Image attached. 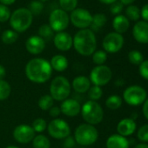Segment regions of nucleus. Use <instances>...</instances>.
I'll use <instances>...</instances> for the list:
<instances>
[{
  "instance_id": "f257e3e1",
  "label": "nucleus",
  "mask_w": 148,
  "mask_h": 148,
  "mask_svg": "<svg viewBox=\"0 0 148 148\" xmlns=\"http://www.w3.org/2000/svg\"><path fill=\"white\" fill-rule=\"evenodd\" d=\"M51 74L52 68L50 62L45 58H32L25 65V75L27 79L33 83H45L51 79Z\"/></svg>"
},
{
  "instance_id": "f03ea898",
  "label": "nucleus",
  "mask_w": 148,
  "mask_h": 148,
  "mask_svg": "<svg viewBox=\"0 0 148 148\" xmlns=\"http://www.w3.org/2000/svg\"><path fill=\"white\" fill-rule=\"evenodd\" d=\"M72 39L76 51L82 56H91L96 51L97 39L94 32L90 29L79 31Z\"/></svg>"
},
{
  "instance_id": "7ed1b4c3",
  "label": "nucleus",
  "mask_w": 148,
  "mask_h": 148,
  "mask_svg": "<svg viewBox=\"0 0 148 148\" xmlns=\"http://www.w3.org/2000/svg\"><path fill=\"white\" fill-rule=\"evenodd\" d=\"M73 138L79 145L88 146L93 145L98 140L99 132L94 125L84 123L75 129Z\"/></svg>"
},
{
  "instance_id": "20e7f679",
  "label": "nucleus",
  "mask_w": 148,
  "mask_h": 148,
  "mask_svg": "<svg viewBox=\"0 0 148 148\" xmlns=\"http://www.w3.org/2000/svg\"><path fill=\"white\" fill-rule=\"evenodd\" d=\"M80 113L86 124L92 125L99 124L104 118V111L102 106L97 101L92 100L86 101L81 106Z\"/></svg>"
},
{
  "instance_id": "39448f33",
  "label": "nucleus",
  "mask_w": 148,
  "mask_h": 148,
  "mask_svg": "<svg viewBox=\"0 0 148 148\" xmlns=\"http://www.w3.org/2000/svg\"><path fill=\"white\" fill-rule=\"evenodd\" d=\"M71 86L69 80L64 76L54 78L50 85V95L54 100L64 101L71 94Z\"/></svg>"
},
{
  "instance_id": "423d86ee",
  "label": "nucleus",
  "mask_w": 148,
  "mask_h": 148,
  "mask_svg": "<svg viewBox=\"0 0 148 148\" xmlns=\"http://www.w3.org/2000/svg\"><path fill=\"white\" fill-rule=\"evenodd\" d=\"M32 23V14L26 8L16 10L10 18V24L16 32H25Z\"/></svg>"
},
{
  "instance_id": "0eeeda50",
  "label": "nucleus",
  "mask_w": 148,
  "mask_h": 148,
  "mask_svg": "<svg viewBox=\"0 0 148 148\" xmlns=\"http://www.w3.org/2000/svg\"><path fill=\"white\" fill-rule=\"evenodd\" d=\"M112 78V71L107 65H97L90 72L89 79L93 86H104L107 85Z\"/></svg>"
},
{
  "instance_id": "6e6552de",
  "label": "nucleus",
  "mask_w": 148,
  "mask_h": 148,
  "mask_svg": "<svg viewBox=\"0 0 148 148\" xmlns=\"http://www.w3.org/2000/svg\"><path fill=\"white\" fill-rule=\"evenodd\" d=\"M123 99L129 106H137L144 104L147 99V92L141 86H132L125 90L123 93Z\"/></svg>"
},
{
  "instance_id": "1a4fd4ad",
  "label": "nucleus",
  "mask_w": 148,
  "mask_h": 148,
  "mask_svg": "<svg viewBox=\"0 0 148 148\" xmlns=\"http://www.w3.org/2000/svg\"><path fill=\"white\" fill-rule=\"evenodd\" d=\"M47 131L51 137L56 139H64L71 134L69 124L62 119H54L47 124Z\"/></svg>"
},
{
  "instance_id": "9d476101",
  "label": "nucleus",
  "mask_w": 148,
  "mask_h": 148,
  "mask_svg": "<svg viewBox=\"0 0 148 148\" xmlns=\"http://www.w3.org/2000/svg\"><path fill=\"white\" fill-rule=\"evenodd\" d=\"M69 21L70 18L66 12L61 9H56L50 15L49 25L53 30V32H61L67 28L69 25Z\"/></svg>"
},
{
  "instance_id": "9b49d317",
  "label": "nucleus",
  "mask_w": 148,
  "mask_h": 148,
  "mask_svg": "<svg viewBox=\"0 0 148 148\" xmlns=\"http://www.w3.org/2000/svg\"><path fill=\"white\" fill-rule=\"evenodd\" d=\"M71 21L75 27L83 30L91 26L92 21V16L87 10L78 8L71 12Z\"/></svg>"
},
{
  "instance_id": "f8f14e48",
  "label": "nucleus",
  "mask_w": 148,
  "mask_h": 148,
  "mask_svg": "<svg viewBox=\"0 0 148 148\" xmlns=\"http://www.w3.org/2000/svg\"><path fill=\"white\" fill-rule=\"evenodd\" d=\"M124 45V38L117 32L108 33L103 39V48L106 52L116 53L121 50Z\"/></svg>"
},
{
  "instance_id": "ddd939ff",
  "label": "nucleus",
  "mask_w": 148,
  "mask_h": 148,
  "mask_svg": "<svg viewBox=\"0 0 148 148\" xmlns=\"http://www.w3.org/2000/svg\"><path fill=\"white\" fill-rule=\"evenodd\" d=\"M35 136V132L32 125L26 124L18 125L13 130V138L20 144H28L32 142Z\"/></svg>"
},
{
  "instance_id": "4468645a",
  "label": "nucleus",
  "mask_w": 148,
  "mask_h": 148,
  "mask_svg": "<svg viewBox=\"0 0 148 148\" xmlns=\"http://www.w3.org/2000/svg\"><path fill=\"white\" fill-rule=\"evenodd\" d=\"M61 113L67 117H75L80 113L81 105L79 102L74 99H66L62 101L60 106Z\"/></svg>"
},
{
  "instance_id": "2eb2a0df",
  "label": "nucleus",
  "mask_w": 148,
  "mask_h": 148,
  "mask_svg": "<svg viewBox=\"0 0 148 148\" xmlns=\"http://www.w3.org/2000/svg\"><path fill=\"white\" fill-rule=\"evenodd\" d=\"M53 43L58 50L61 51H67L73 45V39L69 33L61 32L54 36Z\"/></svg>"
},
{
  "instance_id": "dca6fc26",
  "label": "nucleus",
  "mask_w": 148,
  "mask_h": 148,
  "mask_svg": "<svg viewBox=\"0 0 148 148\" xmlns=\"http://www.w3.org/2000/svg\"><path fill=\"white\" fill-rule=\"evenodd\" d=\"M25 48L31 54H40L45 48V41L39 36H32L26 40Z\"/></svg>"
},
{
  "instance_id": "f3484780",
  "label": "nucleus",
  "mask_w": 148,
  "mask_h": 148,
  "mask_svg": "<svg viewBox=\"0 0 148 148\" xmlns=\"http://www.w3.org/2000/svg\"><path fill=\"white\" fill-rule=\"evenodd\" d=\"M132 35L140 44H148V22L139 21L132 29Z\"/></svg>"
},
{
  "instance_id": "a211bd4d",
  "label": "nucleus",
  "mask_w": 148,
  "mask_h": 148,
  "mask_svg": "<svg viewBox=\"0 0 148 148\" xmlns=\"http://www.w3.org/2000/svg\"><path fill=\"white\" fill-rule=\"evenodd\" d=\"M136 122L131 118H125L120 120L117 125V132L123 137L132 135L136 131Z\"/></svg>"
},
{
  "instance_id": "6ab92c4d",
  "label": "nucleus",
  "mask_w": 148,
  "mask_h": 148,
  "mask_svg": "<svg viewBox=\"0 0 148 148\" xmlns=\"http://www.w3.org/2000/svg\"><path fill=\"white\" fill-rule=\"evenodd\" d=\"M91 81L88 77L86 76H77L73 79L71 82L72 89L78 93H86L89 91L91 87Z\"/></svg>"
},
{
  "instance_id": "aec40b11",
  "label": "nucleus",
  "mask_w": 148,
  "mask_h": 148,
  "mask_svg": "<svg viewBox=\"0 0 148 148\" xmlns=\"http://www.w3.org/2000/svg\"><path fill=\"white\" fill-rule=\"evenodd\" d=\"M129 140L119 134H112L106 140V148H129Z\"/></svg>"
},
{
  "instance_id": "412c9836",
  "label": "nucleus",
  "mask_w": 148,
  "mask_h": 148,
  "mask_svg": "<svg viewBox=\"0 0 148 148\" xmlns=\"http://www.w3.org/2000/svg\"><path fill=\"white\" fill-rule=\"evenodd\" d=\"M50 64L52 68V70H55L58 72L64 71L68 67V59L64 55H55L51 58Z\"/></svg>"
},
{
  "instance_id": "4be33fe9",
  "label": "nucleus",
  "mask_w": 148,
  "mask_h": 148,
  "mask_svg": "<svg viewBox=\"0 0 148 148\" xmlns=\"http://www.w3.org/2000/svg\"><path fill=\"white\" fill-rule=\"evenodd\" d=\"M112 26L117 33H124L129 28V20L125 16L118 15L112 21Z\"/></svg>"
},
{
  "instance_id": "5701e85b",
  "label": "nucleus",
  "mask_w": 148,
  "mask_h": 148,
  "mask_svg": "<svg viewBox=\"0 0 148 148\" xmlns=\"http://www.w3.org/2000/svg\"><path fill=\"white\" fill-rule=\"evenodd\" d=\"M32 146L33 148H50L51 142L45 135L38 134L34 137L32 140Z\"/></svg>"
},
{
  "instance_id": "b1692460",
  "label": "nucleus",
  "mask_w": 148,
  "mask_h": 148,
  "mask_svg": "<svg viewBox=\"0 0 148 148\" xmlns=\"http://www.w3.org/2000/svg\"><path fill=\"white\" fill-rule=\"evenodd\" d=\"M38 106L43 111H49L54 106V99L50 94L43 95L39 98L38 101Z\"/></svg>"
},
{
  "instance_id": "393cba45",
  "label": "nucleus",
  "mask_w": 148,
  "mask_h": 148,
  "mask_svg": "<svg viewBox=\"0 0 148 148\" xmlns=\"http://www.w3.org/2000/svg\"><path fill=\"white\" fill-rule=\"evenodd\" d=\"M106 21H107V18H106V15L101 14V13L95 14L92 17V25H91L92 31V32L99 31L100 28H102L106 25Z\"/></svg>"
},
{
  "instance_id": "a878e982",
  "label": "nucleus",
  "mask_w": 148,
  "mask_h": 148,
  "mask_svg": "<svg viewBox=\"0 0 148 148\" xmlns=\"http://www.w3.org/2000/svg\"><path fill=\"white\" fill-rule=\"evenodd\" d=\"M2 41L5 44V45H12L14 44L18 38V32H16L15 31L12 30H6L2 33L1 36Z\"/></svg>"
},
{
  "instance_id": "bb28decb",
  "label": "nucleus",
  "mask_w": 148,
  "mask_h": 148,
  "mask_svg": "<svg viewBox=\"0 0 148 148\" xmlns=\"http://www.w3.org/2000/svg\"><path fill=\"white\" fill-rule=\"evenodd\" d=\"M106 106L111 110H117L122 106V99L119 95H111L106 100Z\"/></svg>"
},
{
  "instance_id": "cd10ccee",
  "label": "nucleus",
  "mask_w": 148,
  "mask_h": 148,
  "mask_svg": "<svg viewBox=\"0 0 148 148\" xmlns=\"http://www.w3.org/2000/svg\"><path fill=\"white\" fill-rule=\"evenodd\" d=\"M12 92V87L10 84L5 80H0V101L7 99Z\"/></svg>"
},
{
  "instance_id": "c85d7f7f",
  "label": "nucleus",
  "mask_w": 148,
  "mask_h": 148,
  "mask_svg": "<svg viewBox=\"0 0 148 148\" xmlns=\"http://www.w3.org/2000/svg\"><path fill=\"white\" fill-rule=\"evenodd\" d=\"M53 33L54 32L49 25H43L38 29V35L45 41L51 39L53 37Z\"/></svg>"
},
{
  "instance_id": "c756f323",
  "label": "nucleus",
  "mask_w": 148,
  "mask_h": 148,
  "mask_svg": "<svg viewBox=\"0 0 148 148\" xmlns=\"http://www.w3.org/2000/svg\"><path fill=\"white\" fill-rule=\"evenodd\" d=\"M107 60V54L105 51H95L92 54V62L97 65H102Z\"/></svg>"
},
{
  "instance_id": "7c9ffc66",
  "label": "nucleus",
  "mask_w": 148,
  "mask_h": 148,
  "mask_svg": "<svg viewBox=\"0 0 148 148\" xmlns=\"http://www.w3.org/2000/svg\"><path fill=\"white\" fill-rule=\"evenodd\" d=\"M87 92H88V97L90 100H92V101H98L99 99H101L103 95V91L101 87L97 86H91Z\"/></svg>"
},
{
  "instance_id": "2f4dec72",
  "label": "nucleus",
  "mask_w": 148,
  "mask_h": 148,
  "mask_svg": "<svg viewBox=\"0 0 148 148\" xmlns=\"http://www.w3.org/2000/svg\"><path fill=\"white\" fill-rule=\"evenodd\" d=\"M128 59L130 63H132V64L138 65V64H140L144 61V57L140 51L133 50L128 53Z\"/></svg>"
},
{
  "instance_id": "473e14b6",
  "label": "nucleus",
  "mask_w": 148,
  "mask_h": 148,
  "mask_svg": "<svg viewBox=\"0 0 148 148\" xmlns=\"http://www.w3.org/2000/svg\"><path fill=\"white\" fill-rule=\"evenodd\" d=\"M61 10L64 12H72L76 9L78 0H59Z\"/></svg>"
},
{
  "instance_id": "72a5a7b5",
  "label": "nucleus",
  "mask_w": 148,
  "mask_h": 148,
  "mask_svg": "<svg viewBox=\"0 0 148 148\" xmlns=\"http://www.w3.org/2000/svg\"><path fill=\"white\" fill-rule=\"evenodd\" d=\"M125 14L127 18L132 21H137L140 17V10L135 5H129L126 8Z\"/></svg>"
},
{
  "instance_id": "f704fd0d",
  "label": "nucleus",
  "mask_w": 148,
  "mask_h": 148,
  "mask_svg": "<svg viewBox=\"0 0 148 148\" xmlns=\"http://www.w3.org/2000/svg\"><path fill=\"white\" fill-rule=\"evenodd\" d=\"M32 127L33 128L35 132L40 133V132H43L45 129H47V123L45 119L42 118H38L32 122Z\"/></svg>"
},
{
  "instance_id": "c9c22d12",
  "label": "nucleus",
  "mask_w": 148,
  "mask_h": 148,
  "mask_svg": "<svg viewBox=\"0 0 148 148\" xmlns=\"http://www.w3.org/2000/svg\"><path fill=\"white\" fill-rule=\"evenodd\" d=\"M43 8H44V5H43L42 2L36 1V0H35V1L31 2V4L29 5V9L28 10L30 11V12L33 16V15H39L41 13Z\"/></svg>"
},
{
  "instance_id": "e433bc0d",
  "label": "nucleus",
  "mask_w": 148,
  "mask_h": 148,
  "mask_svg": "<svg viewBox=\"0 0 148 148\" xmlns=\"http://www.w3.org/2000/svg\"><path fill=\"white\" fill-rule=\"evenodd\" d=\"M137 136L139 141L144 143L148 142V124L139 127V129L138 130Z\"/></svg>"
},
{
  "instance_id": "4c0bfd02",
  "label": "nucleus",
  "mask_w": 148,
  "mask_h": 148,
  "mask_svg": "<svg viewBox=\"0 0 148 148\" xmlns=\"http://www.w3.org/2000/svg\"><path fill=\"white\" fill-rule=\"evenodd\" d=\"M11 18V12L7 6L0 5V22H6Z\"/></svg>"
},
{
  "instance_id": "58836bf2",
  "label": "nucleus",
  "mask_w": 148,
  "mask_h": 148,
  "mask_svg": "<svg viewBox=\"0 0 148 148\" xmlns=\"http://www.w3.org/2000/svg\"><path fill=\"white\" fill-rule=\"evenodd\" d=\"M139 74L143 79L148 80V60H144L139 64Z\"/></svg>"
},
{
  "instance_id": "ea45409f",
  "label": "nucleus",
  "mask_w": 148,
  "mask_h": 148,
  "mask_svg": "<svg viewBox=\"0 0 148 148\" xmlns=\"http://www.w3.org/2000/svg\"><path fill=\"white\" fill-rule=\"evenodd\" d=\"M123 5H124L123 4H121L120 2H118V1H117V2L112 4L110 10H111V12H112V14L118 15V14H119V13L122 12V10H123Z\"/></svg>"
},
{
  "instance_id": "a19ab883",
  "label": "nucleus",
  "mask_w": 148,
  "mask_h": 148,
  "mask_svg": "<svg viewBox=\"0 0 148 148\" xmlns=\"http://www.w3.org/2000/svg\"><path fill=\"white\" fill-rule=\"evenodd\" d=\"M64 148H73L76 145V141L74 139L73 137H71V135L66 137L65 138H64Z\"/></svg>"
},
{
  "instance_id": "79ce46f5",
  "label": "nucleus",
  "mask_w": 148,
  "mask_h": 148,
  "mask_svg": "<svg viewBox=\"0 0 148 148\" xmlns=\"http://www.w3.org/2000/svg\"><path fill=\"white\" fill-rule=\"evenodd\" d=\"M61 113L60 108L58 106H52L50 110H49V115L54 119H57V117L59 116V114Z\"/></svg>"
},
{
  "instance_id": "37998d69",
  "label": "nucleus",
  "mask_w": 148,
  "mask_h": 148,
  "mask_svg": "<svg viewBox=\"0 0 148 148\" xmlns=\"http://www.w3.org/2000/svg\"><path fill=\"white\" fill-rule=\"evenodd\" d=\"M140 16L145 20V22H148V4L144 5L140 11Z\"/></svg>"
},
{
  "instance_id": "c03bdc74",
  "label": "nucleus",
  "mask_w": 148,
  "mask_h": 148,
  "mask_svg": "<svg viewBox=\"0 0 148 148\" xmlns=\"http://www.w3.org/2000/svg\"><path fill=\"white\" fill-rule=\"evenodd\" d=\"M143 114L145 117L146 119H148V99H146V100L144 102V106H143Z\"/></svg>"
},
{
  "instance_id": "a18cd8bd",
  "label": "nucleus",
  "mask_w": 148,
  "mask_h": 148,
  "mask_svg": "<svg viewBox=\"0 0 148 148\" xmlns=\"http://www.w3.org/2000/svg\"><path fill=\"white\" fill-rule=\"evenodd\" d=\"M5 76H6V70L2 64H0V80H3Z\"/></svg>"
},
{
  "instance_id": "49530a36",
  "label": "nucleus",
  "mask_w": 148,
  "mask_h": 148,
  "mask_svg": "<svg viewBox=\"0 0 148 148\" xmlns=\"http://www.w3.org/2000/svg\"><path fill=\"white\" fill-rule=\"evenodd\" d=\"M16 0H0V3L3 4L4 5H11L15 3Z\"/></svg>"
},
{
  "instance_id": "de8ad7c7",
  "label": "nucleus",
  "mask_w": 148,
  "mask_h": 148,
  "mask_svg": "<svg viewBox=\"0 0 148 148\" xmlns=\"http://www.w3.org/2000/svg\"><path fill=\"white\" fill-rule=\"evenodd\" d=\"M101 3H104V4H107V5H112L115 2H117V0H99Z\"/></svg>"
},
{
  "instance_id": "09e8293b",
  "label": "nucleus",
  "mask_w": 148,
  "mask_h": 148,
  "mask_svg": "<svg viewBox=\"0 0 148 148\" xmlns=\"http://www.w3.org/2000/svg\"><path fill=\"white\" fill-rule=\"evenodd\" d=\"M135 1V0H120V3L123 4V5H131L132 4L133 2Z\"/></svg>"
},
{
  "instance_id": "8fccbe9b",
  "label": "nucleus",
  "mask_w": 148,
  "mask_h": 148,
  "mask_svg": "<svg viewBox=\"0 0 148 148\" xmlns=\"http://www.w3.org/2000/svg\"><path fill=\"white\" fill-rule=\"evenodd\" d=\"M134 148H148V145L145 144V143H141V144L136 145Z\"/></svg>"
},
{
  "instance_id": "3c124183",
  "label": "nucleus",
  "mask_w": 148,
  "mask_h": 148,
  "mask_svg": "<svg viewBox=\"0 0 148 148\" xmlns=\"http://www.w3.org/2000/svg\"><path fill=\"white\" fill-rule=\"evenodd\" d=\"M137 117H138V114H137V113H132V116H131V119H133V120H135V119H137Z\"/></svg>"
},
{
  "instance_id": "603ef678",
  "label": "nucleus",
  "mask_w": 148,
  "mask_h": 148,
  "mask_svg": "<svg viewBox=\"0 0 148 148\" xmlns=\"http://www.w3.org/2000/svg\"><path fill=\"white\" fill-rule=\"evenodd\" d=\"M5 148H19V147L18 146H16V145H9V146H7Z\"/></svg>"
},
{
  "instance_id": "864d4df0",
  "label": "nucleus",
  "mask_w": 148,
  "mask_h": 148,
  "mask_svg": "<svg viewBox=\"0 0 148 148\" xmlns=\"http://www.w3.org/2000/svg\"><path fill=\"white\" fill-rule=\"evenodd\" d=\"M39 1H40V2H41V1H42V2H45V1H47V0H39Z\"/></svg>"
},
{
  "instance_id": "5fc2aeb1",
  "label": "nucleus",
  "mask_w": 148,
  "mask_h": 148,
  "mask_svg": "<svg viewBox=\"0 0 148 148\" xmlns=\"http://www.w3.org/2000/svg\"><path fill=\"white\" fill-rule=\"evenodd\" d=\"M63 148H64V147H63Z\"/></svg>"
}]
</instances>
